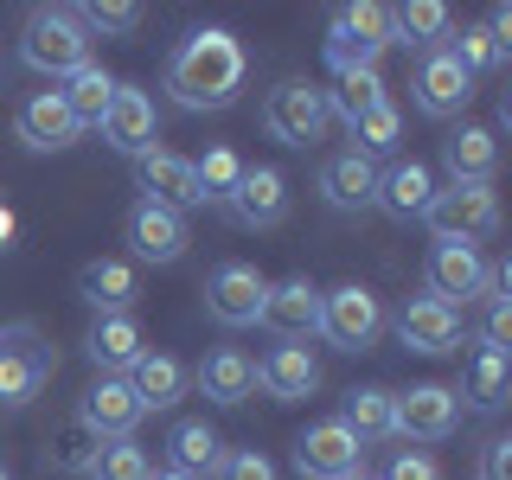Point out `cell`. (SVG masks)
I'll use <instances>...</instances> for the list:
<instances>
[{
    "mask_svg": "<svg viewBox=\"0 0 512 480\" xmlns=\"http://www.w3.org/2000/svg\"><path fill=\"white\" fill-rule=\"evenodd\" d=\"M244 77H250V58H244V45H237V32H224V26L186 32L180 52H173V64H167L173 103L192 109V116H205V109H231L237 90H244Z\"/></svg>",
    "mask_w": 512,
    "mask_h": 480,
    "instance_id": "1",
    "label": "cell"
},
{
    "mask_svg": "<svg viewBox=\"0 0 512 480\" xmlns=\"http://www.w3.org/2000/svg\"><path fill=\"white\" fill-rule=\"evenodd\" d=\"M20 58L39 77H71L90 64V32L77 20V7H32L20 32Z\"/></svg>",
    "mask_w": 512,
    "mask_h": 480,
    "instance_id": "2",
    "label": "cell"
},
{
    "mask_svg": "<svg viewBox=\"0 0 512 480\" xmlns=\"http://www.w3.org/2000/svg\"><path fill=\"white\" fill-rule=\"evenodd\" d=\"M52 346L32 320H7L0 327V410H26L32 397L52 384Z\"/></svg>",
    "mask_w": 512,
    "mask_h": 480,
    "instance_id": "3",
    "label": "cell"
},
{
    "mask_svg": "<svg viewBox=\"0 0 512 480\" xmlns=\"http://www.w3.org/2000/svg\"><path fill=\"white\" fill-rule=\"evenodd\" d=\"M391 45V7H378V0H352V7L333 13L327 26V71H378V52Z\"/></svg>",
    "mask_w": 512,
    "mask_h": 480,
    "instance_id": "4",
    "label": "cell"
},
{
    "mask_svg": "<svg viewBox=\"0 0 512 480\" xmlns=\"http://www.w3.org/2000/svg\"><path fill=\"white\" fill-rule=\"evenodd\" d=\"M423 224L436 244H480L500 231V199H493V186H436L423 205Z\"/></svg>",
    "mask_w": 512,
    "mask_h": 480,
    "instance_id": "5",
    "label": "cell"
},
{
    "mask_svg": "<svg viewBox=\"0 0 512 480\" xmlns=\"http://www.w3.org/2000/svg\"><path fill=\"white\" fill-rule=\"evenodd\" d=\"M327 90H314L308 77H282L276 90L263 96V128L269 141H282V148H314L320 135H327Z\"/></svg>",
    "mask_w": 512,
    "mask_h": 480,
    "instance_id": "6",
    "label": "cell"
},
{
    "mask_svg": "<svg viewBox=\"0 0 512 480\" xmlns=\"http://www.w3.org/2000/svg\"><path fill=\"white\" fill-rule=\"evenodd\" d=\"M320 333L340 352H372L384 333V301L365 282H340L333 295H320Z\"/></svg>",
    "mask_w": 512,
    "mask_h": 480,
    "instance_id": "7",
    "label": "cell"
},
{
    "mask_svg": "<svg viewBox=\"0 0 512 480\" xmlns=\"http://www.w3.org/2000/svg\"><path fill=\"white\" fill-rule=\"evenodd\" d=\"M461 423V391L448 384H410V391H391V429L410 442H442L455 436Z\"/></svg>",
    "mask_w": 512,
    "mask_h": 480,
    "instance_id": "8",
    "label": "cell"
},
{
    "mask_svg": "<svg viewBox=\"0 0 512 480\" xmlns=\"http://www.w3.org/2000/svg\"><path fill=\"white\" fill-rule=\"evenodd\" d=\"M423 276H429V295L442 301V308H468V301L487 295V276H493V263L480 256V244H436L429 250V263H423Z\"/></svg>",
    "mask_w": 512,
    "mask_h": 480,
    "instance_id": "9",
    "label": "cell"
},
{
    "mask_svg": "<svg viewBox=\"0 0 512 480\" xmlns=\"http://www.w3.org/2000/svg\"><path fill=\"white\" fill-rule=\"evenodd\" d=\"M269 301V276L256 263H218L212 282H205V314L218 327H256Z\"/></svg>",
    "mask_w": 512,
    "mask_h": 480,
    "instance_id": "10",
    "label": "cell"
},
{
    "mask_svg": "<svg viewBox=\"0 0 512 480\" xmlns=\"http://www.w3.org/2000/svg\"><path fill=\"white\" fill-rule=\"evenodd\" d=\"M416 109H423L429 122H448L461 116V109L474 103V77L455 64V52L448 45H436V52H423V64H416Z\"/></svg>",
    "mask_w": 512,
    "mask_h": 480,
    "instance_id": "11",
    "label": "cell"
},
{
    "mask_svg": "<svg viewBox=\"0 0 512 480\" xmlns=\"http://www.w3.org/2000/svg\"><path fill=\"white\" fill-rule=\"evenodd\" d=\"M103 141L116 154L128 160H141V154H154V141H160V122H154V96L148 90H135V84H116V96H109V109H103Z\"/></svg>",
    "mask_w": 512,
    "mask_h": 480,
    "instance_id": "12",
    "label": "cell"
},
{
    "mask_svg": "<svg viewBox=\"0 0 512 480\" xmlns=\"http://www.w3.org/2000/svg\"><path fill=\"white\" fill-rule=\"evenodd\" d=\"M359 461H365V448L352 442V429L340 423V416H333V423L301 429V442H295L301 480H346V474H359Z\"/></svg>",
    "mask_w": 512,
    "mask_h": 480,
    "instance_id": "13",
    "label": "cell"
},
{
    "mask_svg": "<svg viewBox=\"0 0 512 480\" xmlns=\"http://www.w3.org/2000/svg\"><path fill=\"white\" fill-rule=\"evenodd\" d=\"M224 212H231L244 231H269V224L288 218V180L282 167H244L237 186L224 192Z\"/></svg>",
    "mask_w": 512,
    "mask_h": 480,
    "instance_id": "14",
    "label": "cell"
},
{
    "mask_svg": "<svg viewBox=\"0 0 512 480\" xmlns=\"http://www.w3.org/2000/svg\"><path fill=\"white\" fill-rule=\"evenodd\" d=\"M122 237H128V250H135L141 263H180V256H186V218L167 212V205H154V199L128 205Z\"/></svg>",
    "mask_w": 512,
    "mask_h": 480,
    "instance_id": "15",
    "label": "cell"
},
{
    "mask_svg": "<svg viewBox=\"0 0 512 480\" xmlns=\"http://www.w3.org/2000/svg\"><path fill=\"white\" fill-rule=\"evenodd\" d=\"M263 327L276 333L282 346H301L308 333H320V288H314L308 276L269 282V301H263Z\"/></svg>",
    "mask_w": 512,
    "mask_h": 480,
    "instance_id": "16",
    "label": "cell"
},
{
    "mask_svg": "<svg viewBox=\"0 0 512 480\" xmlns=\"http://www.w3.org/2000/svg\"><path fill=\"white\" fill-rule=\"evenodd\" d=\"M13 135H20L32 154H64L77 135H84V128H77V116L64 109L58 90H39V96H26V103H20V116H13Z\"/></svg>",
    "mask_w": 512,
    "mask_h": 480,
    "instance_id": "17",
    "label": "cell"
},
{
    "mask_svg": "<svg viewBox=\"0 0 512 480\" xmlns=\"http://www.w3.org/2000/svg\"><path fill=\"white\" fill-rule=\"evenodd\" d=\"M391 327H397V340H404L410 352H429V359H436V352H455V346H461V314H455V308H442L436 295L404 301Z\"/></svg>",
    "mask_w": 512,
    "mask_h": 480,
    "instance_id": "18",
    "label": "cell"
},
{
    "mask_svg": "<svg viewBox=\"0 0 512 480\" xmlns=\"http://www.w3.org/2000/svg\"><path fill=\"white\" fill-rule=\"evenodd\" d=\"M135 167H141V192H148L154 205H167V212H180V218L192 212V205H205V199H199V173H192L186 154L154 148V154H141Z\"/></svg>",
    "mask_w": 512,
    "mask_h": 480,
    "instance_id": "19",
    "label": "cell"
},
{
    "mask_svg": "<svg viewBox=\"0 0 512 480\" xmlns=\"http://www.w3.org/2000/svg\"><path fill=\"white\" fill-rule=\"evenodd\" d=\"M320 199H327L333 212H365V205H378V160H365L359 148L333 154L327 167H320Z\"/></svg>",
    "mask_w": 512,
    "mask_h": 480,
    "instance_id": "20",
    "label": "cell"
},
{
    "mask_svg": "<svg viewBox=\"0 0 512 480\" xmlns=\"http://www.w3.org/2000/svg\"><path fill=\"white\" fill-rule=\"evenodd\" d=\"M256 384H263L276 404H301V397L320 391V365L308 346H269L263 359H256Z\"/></svg>",
    "mask_w": 512,
    "mask_h": 480,
    "instance_id": "21",
    "label": "cell"
},
{
    "mask_svg": "<svg viewBox=\"0 0 512 480\" xmlns=\"http://www.w3.org/2000/svg\"><path fill=\"white\" fill-rule=\"evenodd\" d=\"M442 167H448V186H493V167H500V141L493 128H455L442 141Z\"/></svg>",
    "mask_w": 512,
    "mask_h": 480,
    "instance_id": "22",
    "label": "cell"
},
{
    "mask_svg": "<svg viewBox=\"0 0 512 480\" xmlns=\"http://www.w3.org/2000/svg\"><path fill=\"white\" fill-rule=\"evenodd\" d=\"M84 346H90V359L103 365V378H128V365L148 352V333H141L135 314H96Z\"/></svg>",
    "mask_w": 512,
    "mask_h": 480,
    "instance_id": "23",
    "label": "cell"
},
{
    "mask_svg": "<svg viewBox=\"0 0 512 480\" xmlns=\"http://www.w3.org/2000/svg\"><path fill=\"white\" fill-rule=\"evenodd\" d=\"M77 416H84L103 442H122V436H135L141 404H135V391H128V378H96L84 391V410H77Z\"/></svg>",
    "mask_w": 512,
    "mask_h": 480,
    "instance_id": "24",
    "label": "cell"
},
{
    "mask_svg": "<svg viewBox=\"0 0 512 480\" xmlns=\"http://www.w3.org/2000/svg\"><path fill=\"white\" fill-rule=\"evenodd\" d=\"M186 365L173 359V352H141L135 365H128V391H135V404H141V416L148 410H173L186 397Z\"/></svg>",
    "mask_w": 512,
    "mask_h": 480,
    "instance_id": "25",
    "label": "cell"
},
{
    "mask_svg": "<svg viewBox=\"0 0 512 480\" xmlns=\"http://www.w3.org/2000/svg\"><path fill=\"white\" fill-rule=\"evenodd\" d=\"M77 295H84L96 314H128V301L141 295V282L122 256H96V263L77 269Z\"/></svg>",
    "mask_w": 512,
    "mask_h": 480,
    "instance_id": "26",
    "label": "cell"
},
{
    "mask_svg": "<svg viewBox=\"0 0 512 480\" xmlns=\"http://www.w3.org/2000/svg\"><path fill=\"white\" fill-rule=\"evenodd\" d=\"M429 192H436V173L423 167V160H391V167L378 173V205L391 218H423V205H429Z\"/></svg>",
    "mask_w": 512,
    "mask_h": 480,
    "instance_id": "27",
    "label": "cell"
},
{
    "mask_svg": "<svg viewBox=\"0 0 512 480\" xmlns=\"http://www.w3.org/2000/svg\"><path fill=\"white\" fill-rule=\"evenodd\" d=\"M199 391L212 397V404L237 410V404H244V397L256 391V365H250V359H244V352H237V346H218L212 359L199 365Z\"/></svg>",
    "mask_w": 512,
    "mask_h": 480,
    "instance_id": "28",
    "label": "cell"
},
{
    "mask_svg": "<svg viewBox=\"0 0 512 480\" xmlns=\"http://www.w3.org/2000/svg\"><path fill=\"white\" fill-rule=\"evenodd\" d=\"M116 84H122V77H109L103 71V64H84V71H71V77H64V109H71V116H77V128H96V122H103V109H109V96H116Z\"/></svg>",
    "mask_w": 512,
    "mask_h": 480,
    "instance_id": "29",
    "label": "cell"
},
{
    "mask_svg": "<svg viewBox=\"0 0 512 480\" xmlns=\"http://www.w3.org/2000/svg\"><path fill=\"white\" fill-rule=\"evenodd\" d=\"M173 468L180 474H218V461H224V442H218V429L205 423V416H192V423H173Z\"/></svg>",
    "mask_w": 512,
    "mask_h": 480,
    "instance_id": "30",
    "label": "cell"
},
{
    "mask_svg": "<svg viewBox=\"0 0 512 480\" xmlns=\"http://www.w3.org/2000/svg\"><path fill=\"white\" fill-rule=\"evenodd\" d=\"M448 39V7L442 0H404V7H391V45H436Z\"/></svg>",
    "mask_w": 512,
    "mask_h": 480,
    "instance_id": "31",
    "label": "cell"
},
{
    "mask_svg": "<svg viewBox=\"0 0 512 480\" xmlns=\"http://www.w3.org/2000/svg\"><path fill=\"white\" fill-rule=\"evenodd\" d=\"M340 423L352 429V442H391L397 429H391V391H378V384H365V391H352L346 397V416Z\"/></svg>",
    "mask_w": 512,
    "mask_h": 480,
    "instance_id": "32",
    "label": "cell"
},
{
    "mask_svg": "<svg viewBox=\"0 0 512 480\" xmlns=\"http://www.w3.org/2000/svg\"><path fill=\"white\" fill-rule=\"evenodd\" d=\"M333 84H340V90H327V116H340L346 128L359 122L365 109L384 103V77H378V71H340Z\"/></svg>",
    "mask_w": 512,
    "mask_h": 480,
    "instance_id": "33",
    "label": "cell"
},
{
    "mask_svg": "<svg viewBox=\"0 0 512 480\" xmlns=\"http://www.w3.org/2000/svg\"><path fill=\"white\" fill-rule=\"evenodd\" d=\"M90 480H154V461H148V448H141L135 436H122V442H103L90 455Z\"/></svg>",
    "mask_w": 512,
    "mask_h": 480,
    "instance_id": "34",
    "label": "cell"
},
{
    "mask_svg": "<svg viewBox=\"0 0 512 480\" xmlns=\"http://www.w3.org/2000/svg\"><path fill=\"white\" fill-rule=\"evenodd\" d=\"M352 141H359V154L365 160H378V154H397V141H404V109L384 96L378 109H365L359 122H352Z\"/></svg>",
    "mask_w": 512,
    "mask_h": 480,
    "instance_id": "35",
    "label": "cell"
},
{
    "mask_svg": "<svg viewBox=\"0 0 512 480\" xmlns=\"http://www.w3.org/2000/svg\"><path fill=\"white\" fill-rule=\"evenodd\" d=\"M192 173H199V199L224 205V192L237 186V173H244V154L237 148H205V160H192Z\"/></svg>",
    "mask_w": 512,
    "mask_h": 480,
    "instance_id": "36",
    "label": "cell"
},
{
    "mask_svg": "<svg viewBox=\"0 0 512 480\" xmlns=\"http://www.w3.org/2000/svg\"><path fill=\"white\" fill-rule=\"evenodd\" d=\"M506 378H512L506 352H487V346H480V359H474V372H468L474 410H500V404H506Z\"/></svg>",
    "mask_w": 512,
    "mask_h": 480,
    "instance_id": "37",
    "label": "cell"
},
{
    "mask_svg": "<svg viewBox=\"0 0 512 480\" xmlns=\"http://www.w3.org/2000/svg\"><path fill=\"white\" fill-rule=\"evenodd\" d=\"M448 52H455V64H461L468 77H474V71H500V64L512 58V52H506L500 39H493L487 26H461V39L448 45Z\"/></svg>",
    "mask_w": 512,
    "mask_h": 480,
    "instance_id": "38",
    "label": "cell"
},
{
    "mask_svg": "<svg viewBox=\"0 0 512 480\" xmlns=\"http://www.w3.org/2000/svg\"><path fill=\"white\" fill-rule=\"evenodd\" d=\"M103 448V436L84 423V416H71V423L52 436V455H58V468H90V455Z\"/></svg>",
    "mask_w": 512,
    "mask_h": 480,
    "instance_id": "39",
    "label": "cell"
},
{
    "mask_svg": "<svg viewBox=\"0 0 512 480\" xmlns=\"http://www.w3.org/2000/svg\"><path fill=\"white\" fill-rule=\"evenodd\" d=\"M77 20H84V32H135L148 13L135 0H90V7H77Z\"/></svg>",
    "mask_w": 512,
    "mask_h": 480,
    "instance_id": "40",
    "label": "cell"
},
{
    "mask_svg": "<svg viewBox=\"0 0 512 480\" xmlns=\"http://www.w3.org/2000/svg\"><path fill=\"white\" fill-rule=\"evenodd\" d=\"M218 480H276V461H269L263 448H231V455L218 461Z\"/></svg>",
    "mask_w": 512,
    "mask_h": 480,
    "instance_id": "41",
    "label": "cell"
},
{
    "mask_svg": "<svg viewBox=\"0 0 512 480\" xmlns=\"http://www.w3.org/2000/svg\"><path fill=\"white\" fill-rule=\"evenodd\" d=\"M384 480H442V468H436V455H429V448H404Z\"/></svg>",
    "mask_w": 512,
    "mask_h": 480,
    "instance_id": "42",
    "label": "cell"
},
{
    "mask_svg": "<svg viewBox=\"0 0 512 480\" xmlns=\"http://www.w3.org/2000/svg\"><path fill=\"white\" fill-rule=\"evenodd\" d=\"M480 346H487V352H506V346H512V301H493V308H487Z\"/></svg>",
    "mask_w": 512,
    "mask_h": 480,
    "instance_id": "43",
    "label": "cell"
},
{
    "mask_svg": "<svg viewBox=\"0 0 512 480\" xmlns=\"http://www.w3.org/2000/svg\"><path fill=\"white\" fill-rule=\"evenodd\" d=\"M480 480H512V442L506 436H493L480 448Z\"/></svg>",
    "mask_w": 512,
    "mask_h": 480,
    "instance_id": "44",
    "label": "cell"
},
{
    "mask_svg": "<svg viewBox=\"0 0 512 480\" xmlns=\"http://www.w3.org/2000/svg\"><path fill=\"white\" fill-rule=\"evenodd\" d=\"M487 32H493V39H500L506 52H512V7H493V13H487Z\"/></svg>",
    "mask_w": 512,
    "mask_h": 480,
    "instance_id": "45",
    "label": "cell"
},
{
    "mask_svg": "<svg viewBox=\"0 0 512 480\" xmlns=\"http://www.w3.org/2000/svg\"><path fill=\"white\" fill-rule=\"evenodd\" d=\"M7 237H13V212L0 205V250H7Z\"/></svg>",
    "mask_w": 512,
    "mask_h": 480,
    "instance_id": "46",
    "label": "cell"
},
{
    "mask_svg": "<svg viewBox=\"0 0 512 480\" xmlns=\"http://www.w3.org/2000/svg\"><path fill=\"white\" fill-rule=\"evenodd\" d=\"M154 480H192V474H180V468H160V474H154Z\"/></svg>",
    "mask_w": 512,
    "mask_h": 480,
    "instance_id": "47",
    "label": "cell"
},
{
    "mask_svg": "<svg viewBox=\"0 0 512 480\" xmlns=\"http://www.w3.org/2000/svg\"><path fill=\"white\" fill-rule=\"evenodd\" d=\"M346 480H365V468H359V474H346Z\"/></svg>",
    "mask_w": 512,
    "mask_h": 480,
    "instance_id": "48",
    "label": "cell"
},
{
    "mask_svg": "<svg viewBox=\"0 0 512 480\" xmlns=\"http://www.w3.org/2000/svg\"><path fill=\"white\" fill-rule=\"evenodd\" d=\"M0 480H13V474H7V468H0Z\"/></svg>",
    "mask_w": 512,
    "mask_h": 480,
    "instance_id": "49",
    "label": "cell"
}]
</instances>
